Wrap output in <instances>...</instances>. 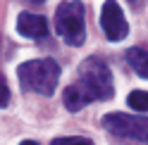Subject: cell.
<instances>
[{"mask_svg":"<svg viewBox=\"0 0 148 145\" xmlns=\"http://www.w3.org/2000/svg\"><path fill=\"white\" fill-rule=\"evenodd\" d=\"M115 95L112 86V71L100 57H88L81 62L77 81L64 88V107L69 112L84 110L88 102H103Z\"/></svg>","mask_w":148,"mask_h":145,"instance_id":"cell-1","label":"cell"},{"mask_svg":"<svg viewBox=\"0 0 148 145\" xmlns=\"http://www.w3.org/2000/svg\"><path fill=\"white\" fill-rule=\"evenodd\" d=\"M60 64L50 57L43 60H29L24 64L17 67V76L24 90L29 93H38V95H53L60 81Z\"/></svg>","mask_w":148,"mask_h":145,"instance_id":"cell-2","label":"cell"},{"mask_svg":"<svg viewBox=\"0 0 148 145\" xmlns=\"http://www.w3.org/2000/svg\"><path fill=\"white\" fill-rule=\"evenodd\" d=\"M55 31L67 45H84L86 24H84V5L79 0H64L55 10Z\"/></svg>","mask_w":148,"mask_h":145,"instance_id":"cell-3","label":"cell"},{"mask_svg":"<svg viewBox=\"0 0 148 145\" xmlns=\"http://www.w3.org/2000/svg\"><path fill=\"white\" fill-rule=\"evenodd\" d=\"M103 129L119 140L148 143V117H134L124 112H110L103 117Z\"/></svg>","mask_w":148,"mask_h":145,"instance_id":"cell-4","label":"cell"},{"mask_svg":"<svg viewBox=\"0 0 148 145\" xmlns=\"http://www.w3.org/2000/svg\"><path fill=\"white\" fill-rule=\"evenodd\" d=\"M100 29H103L105 38L108 41H124L127 33H129V24L124 19V12L115 0H105L103 3V10H100Z\"/></svg>","mask_w":148,"mask_h":145,"instance_id":"cell-5","label":"cell"},{"mask_svg":"<svg viewBox=\"0 0 148 145\" xmlns=\"http://www.w3.org/2000/svg\"><path fill=\"white\" fill-rule=\"evenodd\" d=\"M17 33L24 36V38H45L48 36V22L45 17L41 14H34V12H22L17 17Z\"/></svg>","mask_w":148,"mask_h":145,"instance_id":"cell-6","label":"cell"},{"mask_svg":"<svg viewBox=\"0 0 148 145\" xmlns=\"http://www.w3.org/2000/svg\"><path fill=\"white\" fill-rule=\"evenodd\" d=\"M124 57L129 62V67H132L138 76L148 79V50H143V48H129L124 52Z\"/></svg>","mask_w":148,"mask_h":145,"instance_id":"cell-7","label":"cell"},{"mask_svg":"<svg viewBox=\"0 0 148 145\" xmlns=\"http://www.w3.org/2000/svg\"><path fill=\"white\" fill-rule=\"evenodd\" d=\"M127 105L136 112H148V90H132L127 95Z\"/></svg>","mask_w":148,"mask_h":145,"instance_id":"cell-8","label":"cell"},{"mask_svg":"<svg viewBox=\"0 0 148 145\" xmlns=\"http://www.w3.org/2000/svg\"><path fill=\"white\" fill-rule=\"evenodd\" d=\"M50 145H93V140L81 138V136H64V138H55Z\"/></svg>","mask_w":148,"mask_h":145,"instance_id":"cell-9","label":"cell"},{"mask_svg":"<svg viewBox=\"0 0 148 145\" xmlns=\"http://www.w3.org/2000/svg\"><path fill=\"white\" fill-rule=\"evenodd\" d=\"M7 105H10V88H7L5 79L0 76V110H3V107H7Z\"/></svg>","mask_w":148,"mask_h":145,"instance_id":"cell-10","label":"cell"},{"mask_svg":"<svg viewBox=\"0 0 148 145\" xmlns=\"http://www.w3.org/2000/svg\"><path fill=\"white\" fill-rule=\"evenodd\" d=\"M22 3H29V5H43L45 0H22Z\"/></svg>","mask_w":148,"mask_h":145,"instance_id":"cell-11","label":"cell"},{"mask_svg":"<svg viewBox=\"0 0 148 145\" xmlns=\"http://www.w3.org/2000/svg\"><path fill=\"white\" fill-rule=\"evenodd\" d=\"M19 145H38V143H34V140H24V143H19Z\"/></svg>","mask_w":148,"mask_h":145,"instance_id":"cell-12","label":"cell"}]
</instances>
